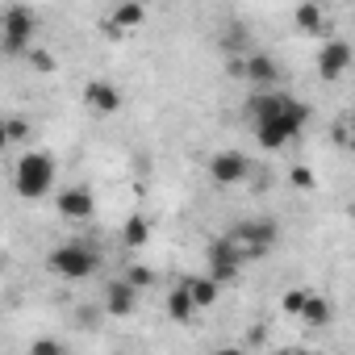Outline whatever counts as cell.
I'll return each instance as SVG.
<instances>
[{
	"instance_id": "11",
	"label": "cell",
	"mask_w": 355,
	"mask_h": 355,
	"mask_svg": "<svg viewBox=\"0 0 355 355\" xmlns=\"http://www.w3.org/2000/svg\"><path fill=\"white\" fill-rule=\"evenodd\" d=\"M243 76H247L259 92H268V88L280 80V63H276L272 55H263V51H251V55L243 59Z\"/></svg>"
},
{
	"instance_id": "1",
	"label": "cell",
	"mask_w": 355,
	"mask_h": 355,
	"mask_svg": "<svg viewBox=\"0 0 355 355\" xmlns=\"http://www.w3.org/2000/svg\"><path fill=\"white\" fill-rule=\"evenodd\" d=\"M13 189L21 201H42L55 193V159L46 150H26L13 167Z\"/></svg>"
},
{
	"instance_id": "17",
	"label": "cell",
	"mask_w": 355,
	"mask_h": 355,
	"mask_svg": "<svg viewBox=\"0 0 355 355\" xmlns=\"http://www.w3.org/2000/svg\"><path fill=\"white\" fill-rule=\"evenodd\" d=\"M167 318H171V322H180V326H189V322L197 318V305L189 301L184 284H175V288L167 293Z\"/></svg>"
},
{
	"instance_id": "19",
	"label": "cell",
	"mask_w": 355,
	"mask_h": 355,
	"mask_svg": "<svg viewBox=\"0 0 355 355\" xmlns=\"http://www.w3.org/2000/svg\"><path fill=\"white\" fill-rule=\"evenodd\" d=\"M0 125H5V138H9V146H13V142H26V138L34 134L30 117H9V121H0Z\"/></svg>"
},
{
	"instance_id": "5",
	"label": "cell",
	"mask_w": 355,
	"mask_h": 355,
	"mask_svg": "<svg viewBox=\"0 0 355 355\" xmlns=\"http://www.w3.org/2000/svg\"><path fill=\"white\" fill-rule=\"evenodd\" d=\"M34 30H38L34 9L26 5L5 9V17H0V46H5V55H26L34 46Z\"/></svg>"
},
{
	"instance_id": "10",
	"label": "cell",
	"mask_w": 355,
	"mask_h": 355,
	"mask_svg": "<svg viewBox=\"0 0 355 355\" xmlns=\"http://www.w3.org/2000/svg\"><path fill=\"white\" fill-rule=\"evenodd\" d=\"M84 101H88V109H96V113H121V105H125V92L113 84V80H88L84 84Z\"/></svg>"
},
{
	"instance_id": "13",
	"label": "cell",
	"mask_w": 355,
	"mask_h": 355,
	"mask_svg": "<svg viewBox=\"0 0 355 355\" xmlns=\"http://www.w3.org/2000/svg\"><path fill=\"white\" fill-rule=\"evenodd\" d=\"M180 284H184L189 301L197 305V313H201V309H214V305H218V297H222V284H218V280H209L205 272H201V276H184Z\"/></svg>"
},
{
	"instance_id": "18",
	"label": "cell",
	"mask_w": 355,
	"mask_h": 355,
	"mask_svg": "<svg viewBox=\"0 0 355 355\" xmlns=\"http://www.w3.org/2000/svg\"><path fill=\"white\" fill-rule=\"evenodd\" d=\"M293 21H297L305 34H322L326 13H322V5H297V9H293Z\"/></svg>"
},
{
	"instance_id": "25",
	"label": "cell",
	"mask_w": 355,
	"mask_h": 355,
	"mask_svg": "<svg viewBox=\"0 0 355 355\" xmlns=\"http://www.w3.org/2000/svg\"><path fill=\"white\" fill-rule=\"evenodd\" d=\"M334 142H338V146H347V142H351V138H347V121H338V125H334Z\"/></svg>"
},
{
	"instance_id": "30",
	"label": "cell",
	"mask_w": 355,
	"mask_h": 355,
	"mask_svg": "<svg viewBox=\"0 0 355 355\" xmlns=\"http://www.w3.org/2000/svg\"><path fill=\"white\" fill-rule=\"evenodd\" d=\"M0 272H5V255H0Z\"/></svg>"
},
{
	"instance_id": "28",
	"label": "cell",
	"mask_w": 355,
	"mask_h": 355,
	"mask_svg": "<svg viewBox=\"0 0 355 355\" xmlns=\"http://www.w3.org/2000/svg\"><path fill=\"white\" fill-rule=\"evenodd\" d=\"M9 150V138H5V125H0V155H5Z\"/></svg>"
},
{
	"instance_id": "12",
	"label": "cell",
	"mask_w": 355,
	"mask_h": 355,
	"mask_svg": "<svg viewBox=\"0 0 355 355\" xmlns=\"http://www.w3.org/2000/svg\"><path fill=\"white\" fill-rule=\"evenodd\" d=\"M138 309V288H130L121 276L105 284V313L109 318H130Z\"/></svg>"
},
{
	"instance_id": "7",
	"label": "cell",
	"mask_w": 355,
	"mask_h": 355,
	"mask_svg": "<svg viewBox=\"0 0 355 355\" xmlns=\"http://www.w3.org/2000/svg\"><path fill=\"white\" fill-rule=\"evenodd\" d=\"M205 167H209V180H214V184H222V189L243 184L247 175H251V159H247L243 150H214Z\"/></svg>"
},
{
	"instance_id": "26",
	"label": "cell",
	"mask_w": 355,
	"mask_h": 355,
	"mask_svg": "<svg viewBox=\"0 0 355 355\" xmlns=\"http://www.w3.org/2000/svg\"><path fill=\"white\" fill-rule=\"evenodd\" d=\"M214 355H247V347H234V343H226V347H218Z\"/></svg>"
},
{
	"instance_id": "6",
	"label": "cell",
	"mask_w": 355,
	"mask_h": 355,
	"mask_svg": "<svg viewBox=\"0 0 355 355\" xmlns=\"http://www.w3.org/2000/svg\"><path fill=\"white\" fill-rule=\"evenodd\" d=\"M243 263H247V259H243V251H239L226 234H222V239H214V243H209V251H205V268H209L205 276H209V280H218V284H230V280L243 272Z\"/></svg>"
},
{
	"instance_id": "4",
	"label": "cell",
	"mask_w": 355,
	"mask_h": 355,
	"mask_svg": "<svg viewBox=\"0 0 355 355\" xmlns=\"http://www.w3.org/2000/svg\"><path fill=\"white\" fill-rule=\"evenodd\" d=\"M226 239L243 251V259H259V255H268V251L276 247L280 226H276L272 218H243V222H234V226H230V234H226Z\"/></svg>"
},
{
	"instance_id": "21",
	"label": "cell",
	"mask_w": 355,
	"mask_h": 355,
	"mask_svg": "<svg viewBox=\"0 0 355 355\" xmlns=\"http://www.w3.org/2000/svg\"><path fill=\"white\" fill-rule=\"evenodd\" d=\"M305 297H309V288H284V297H280V309H284L288 318H301V309H305Z\"/></svg>"
},
{
	"instance_id": "22",
	"label": "cell",
	"mask_w": 355,
	"mask_h": 355,
	"mask_svg": "<svg viewBox=\"0 0 355 355\" xmlns=\"http://www.w3.org/2000/svg\"><path fill=\"white\" fill-rule=\"evenodd\" d=\"M26 59H30V63H34V71H42V76L59 67V59H55L51 51H42V46H30V51H26Z\"/></svg>"
},
{
	"instance_id": "27",
	"label": "cell",
	"mask_w": 355,
	"mask_h": 355,
	"mask_svg": "<svg viewBox=\"0 0 355 355\" xmlns=\"http://www.w3.org/2000/svg\"><path fill=\"white\" fill-rule=\"evenodd\" d=\"M263 334H268L263 326H251V330H247V343H263Z\"/></svg>"
},
{
	"instance_id": "15",
	"label": "cell",
	"mask_w": 355,
	"mask_h": 355,
	"mask_svg": "<svg viewBox=\"0 0 355 355\" xmlns=\"http://www.w3.org/2000/svg\"><path fill=\"white\" fill-rule=\"evenodd\" d=\"M150 230H155V226H150V218H146V214H130V218H125V226H121V243H125L130 251H138V247H146V243H150Z\"/></svg>"
},
{
	"instance_id": "20",
	"label": "cell",
	"mask_w": 355,
	"mask_h": 355,
	"mask_svg": "<svg viewBox=\"0 0 355 355\" xmlns=\"http://www.w3.org/2000/svg\"><path fill=\"white\" fill-rule=\"evenodd\" d=\"M121 280H125L130 288H138V293H142V288H150V284H155V268H146V263H134V268H130Z\"/></svg>"
},
{
	"instance_id": "16",
	"label": "cell",
	"mask_w": 355,
	"mask_h": 355,
	"mask_svg": "<svg viewBox=\"0 0 355 355\" xmlns=\"http://www.w3.org/2000/svg\"><path fill=\"white\" fill-rule=\"evenodd\" d=\"M142 21H146V9L142 5H117L113 17H109V34L121 38V30H138Z\"/></svg>"
},
{
	"instance_id": "14",
	"label": "cell",
	"mask_w": 355,
	"mask_h": 355,
	"mask_svg": "<svg viewBox=\"0 0 355 355\" xmlns=\"http://www.w3.org/2000/svg\"><path fill=\"white\" fill-rule=\"evenodd\" d=\"M301 322L313 326V330H322V326L334 322V305H330L322 293H309V297H305V309H301Z\"/></svg>"
},
{
	"instance_id": "2",
	"label": "cell",
	"mask_w": 355,
	"mask_h": 355,
	"mask_svg": "<svg viewBox=\"0 0 355 355\" xmlns=\"http://www.w3.org/2000/svg\"><path fill=\"white\" fill-rule=\"evenodd\" d=\"M305 125H309V105L293 96V101L284 105V113H280V117L255 121V142H259L263 150H284V146H288Z\"/></svg>"
},
{
	"instance_id": "23",
	"label": "cell",
	"mask_w": 355,
	"mask_h": 355,
	"mask_svg": "<svg viewBox=\"0 0 355 355\" xmlns=\"http://www.w3.org/2000/svg\"><path fill=\"white\" fill-rule=\"evenodd\" d=\"M30 355H67V343L63 338H34Z\"/></svg>"
},
{
	"instance_id": "8",
	"label": "cell",
	"mask_w": 355,
	"mask_h": 355,
	"mask_svg": "<svg viewBox=\"0 0 355 355\" xmlns=\"http://www.w3.org/2000/svg\"><path fill=\"white\" fill-rule=\"evenodd\" d=\"M351 63H355L351 42H343V38H326L322 42V51H318V76L322 80H343Z\"/></svg>"
},
{
	"instance_id": "3",
	"label": "cell",
	"mask_w": 355,
	"mask_h": 355,
	"mask_svg": "<svg viewBox=\"0 0 355 355\" xmlns=\"http://www.w3.org/2000/svg\"><path fill=\"white\" fill-rule=\"evenodd\" d=\"M46 268H51L55 276H63V280H88V276H96V268H101V251L88 247L84 239H71V243H59V247L46 255Z\"/></svg>"
},
{
	"instance_id": "29",
	"label": "cell",
	"mask_w": 355,
	"mask_h": 355,
	"mask_svg": "<svg viewBox=\"0 0 355 355\" xmlns=\"http://www.w3.org/2000/svg\"><path fill=\"white\" fill-rule=\"evenodd\" d=\"M280 355H305V351H280Z\"/></svg>"
},
{
	"instance_id": "9",
	"label": "cell",
	"mask_w": 355,
	"mask_h": 355,
	"mask_svg": "<svg viewBox=\"0 0 355 355\" xmlns=\"http://www.w3.org/2000/svg\"><path fill=\"white\" fill-rule=\"evenodd\" d=\"M55 209H59V218H67V222H88L92 209H96V197H92L88 184H71V189L55 193Z\"/></svg>"
},
{
	"instance_id": "24",
	"label": "cell",
	"mask_w": 355,
	"mask_h": 355,
	"mask_svg": "<svg viewBox=\"0 0 355 355\" xmlns=\"http://www.w3.org/2000/svg\"><path fill=\"white\" fill-rule=\"evenodd\" d=\"M288 180H293V184H297L301 193H309V189H318V175H313L309 167H301V163H297V167H288Z\"/></svg>"
}]
</instances>
